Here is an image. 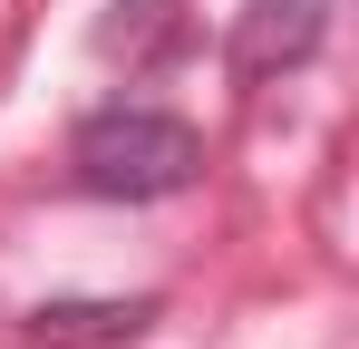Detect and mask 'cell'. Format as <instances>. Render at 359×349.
<instances>
[{
    "label": "cell",
    "mask_w": 359,
    "mask_h": 349,
    "mask_svg": "<svg viewBox=\"0 0 359 349\" xmlns=\"http://www.w3.org/2000/svg\"><path fill=\"white\" fill-rule=\"evenodd\" d=\"M68 174L97 204H165L204 174V136L165 107H97L68 136Z\"/></svg>",
    "instance_id": "1"
},
{
    "label": "cell",
    "mask_w": 359,
    "mask_h": 349,
    "mask_svg": "<svg viewBox=\"0 0 359 349\" xmlns=\"http://www.w3.org/2000/svg\"><path fill=\"white\" fill-rule=\"evenodd\" d=\"M330 10H340V0H243V20H233V78L262 88V78L301 68V58L330 39Z\"/></svg>",
    "instance_id": "2"
},
{
    "label": "cell",
    "mask_w": 359,
    "mask_h": 349,
    "mask_svg": "<svg viewBox=\"0 0 359 349\" xmlns=\"http://www.w3.org/2000/svg\"><path fill=\"white\" fill-rule=\"evenodd\" d=\"M156 291H136V301H39L29 310V349H136L156 330Z\"/></svg>",
    "instance_id": "3"
},
{
    "label": "cell",
    "mask_w": 359,
    "mask_h": 349,
    "mask_svg": "<svg viewBox=\"0 0 359 349\" xmlns=\"http://www.w3.org/2000/svg\"><path fill=\"white\" fill-rule=\"evenodd\" d=\"M184 39H194L184 0H107V20H97V58H126V68H165L184 58Z\"/></svg>",
    "instance_id": "4"
}]
</instances>
